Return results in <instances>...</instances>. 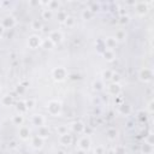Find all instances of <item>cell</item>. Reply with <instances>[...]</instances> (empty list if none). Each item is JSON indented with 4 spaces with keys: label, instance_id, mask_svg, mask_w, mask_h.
<instances>
[{
    "label": "cell",
    "instance_id": "6da1fadb",
    "mask_svg": "<svg viewBox=\"0 0 154 154\" xmlns=\"http://www.w3.org/2000/svg\"><path fill=\"white\" fill-rule=\"evenodd\" d=\"M47 111L51 116L58 117L61 113V102L58 100H51L47 103Z\"/></svg>",
    "mask_w": 154,
    "mask_h": 154
},
{
    "label": "cell",
    "instance_id": "7a4b0ae2",
    "mask_svg": "<svg viewBox=\"0 0 154 154\" xmlns=\"http://www.w3.org/2000/svg\"><path fill=\"white\" fill-rule=\"evenodd\" d=\"M138 78L140 81L144 82V83H148L152 81L153 78V70L152 69H148V67H143L138 71Z\"/></svg>",
    "mask_w": 154,
    "mask_h": 154
},
{
    "label": "cell",
    "instance_id": "3957f363",
    "mask_svg": "<svg viewBox=\"0 0 154 154\" xmlns=\"http://www.w3.org/2000/svg\"><path fill=\"white\" fill-rule=\"evenodd\" d=\"M52 76H53V78H54L55 81L61 82V81H64V79L67 77V72H66V70H65L64 67L59 66V67H55V69L53 70Z\"/></svg>",
    "mask_w": 154,
    "mask_h": 154
},
{
    "label": "cell",
    "instance_id": "277c9868",
    "mask_svg": "<svg viewBox=\"0 0 154 154\" xmlns=\"http://www.w3.org/2000/svg\"><path fill=\"white\" fill-rule=\"evenodd\" d=\"M77 146H78V149H79V150L88 152V150L90 149V147H91V141H90V138H89L88 136H83V137L79 138Z\"/></svg>",
    "mask_w": 154,
    "mask_h": 154
},
{
    "label": "cell",
    "instance_id": "5b68a950",
    "mask_svg": "<svg viewBox=\"0 0 154 154\" xmlns=\"http://www.w3.org/2000/svg\"><path fill=\"white\" fill-rule=\"evenodd\" d=\"M41 43H42V38L38 35H31L28 40V46L31 49H36V48L41 47Z\"/></svg>",
    "mask_w": 154,
    "mask_h": 154
},
{
    "label": "cell",
    "instance_id": "8992f818",
    "mask_svg": "<svg viewBox=\"0 0 154 154\" xmlns=\"http://www.w3.org/2000/svg\"><path fill=\"white\" fill-rule=\"evenodd\" d=\"M63 37H64L63 34L60 31H58V30H53V31H51L48 34V38L54 43V46L58 45V43H60L63 41Z\"/></svg>",
    "mask_w": 154,
    "mask_h": 154
},
{
    "label": "cell",
    "instance_id": "52a82bcc",
    "mask_svg": "<svg viewBox=\"0 0 154 154\" xmlns=\"http://www.w3.org/2000/svg\"><path fill=\"white\" fill-rule=\"evenodd\" d=\"M18 136H19V138L23 140V141L29 140L30 136H31V135H30V129H29V126H26V125H20L19 129H18Z\"/></svg>",
    "mask_w": 154,
    "mask_h": 154
},
{
    "label": "cell",
    "instance_id": "ba28073f",
    "mask_svg": "<svg viewBox=\"0 0 154 154\" xmlns=\"http://www.w3.org/2000/svg\"><path fill=\"white\" fill-rule=\"evenodd\" d=\"M45 123H46V118H45L42 114L36 113V114H32V116H31V124H32V125L40 128V126H43Z\"/></svg>",
    "mask_w": 154,
    "mask_h": 154
},
{
    "label": "cell",
    "instance_id": "9c48e42d",
    "mask_svg": "<svg viewBox=\"0 0 154 154\" xmlns=\"http://www.w3.org/2000/svg\"><path fill=\"white\" fill-rule=\"evenodd\" d=\"M135 8H136L137 14H140V16H144V14L148 12V10H149V7H148V2H143V1L136 2V4H135Z\"/></svg>",
    "mask_w": 154,
    "mask_h": 154
},
{
    "label": "cell",
    "instance_id": "30bf717a",
    "mask_svg": "<svg viewBox=\"0 0 154 154\" xmlns=\"http://www.w3.org/2000/svg\"><path fill=\"white\" fill-rule=\"evenodd\" d=\"M73 141V137L71 134L66 132V134H63V135H59V143L63 144V146H70Z\"/></svg>",
    "mask_w": 154,
    "mask_h": 154
},
{
    "label": "cell",
    "instance_id": "8fae6325",
    "mask_svg": "<svg viewBox=\"0 0 154 154\" xmlns=\"http://www.w3.org/2000/svg\"><path fill=\"white\" fill-rule=\"evenodd\" d=\"M107 90H108V94L113 95V96H118L120 94V90H122V87L119 83H111L108 87H107Z\"/></svg>",
    "mask_w": 154,
    "mask_h": 154
},
{
    "label": "cell",
    "instance_id": "7c38bea8",
    "mask_svg": "<svg viewBox=\"0 0 154 154\" xmlns=\"http://www.w3.org/2000/svg\"><path fill=\"white\" fill-rule=\"evenodd\" d=\"M1 25H2L4 29H11V28H13L16 25V19L13 17H11V16L10 17H5L2 19V22H1Z\"/></svg>",
    "mask_w": 154,
    "mask_h": 154
},
{
    "label": "cell",
    "instance_id": "4fadbf2b",
    "mask_svg": "<svg viewBox=\"0 0 154 154\" xmlns=\"http://www.w3.org/2000/svg\"><path fill=\"white\" fill-rule=\"evenodd\" d=\"M84 128H85V125H84V123L81 122V120H77V122L71 123V130H72L73 132L81 134V132L84 131Z\"/></svg>",
    "mask_w": 154,
    "mask_h": 154
},
{
    "label": "cell",
    "instance_id": "5bb4252c",
    "mask_svg": "<svg viewBox=\"0 0 154 154\" xmlns=\"http://www.w3.org/2000/svg\"><path fill=\"white\" fill-rule=\"evenodd\" d=\"M117 40L113 37V36H109V37H107L105 41H103V45H105V48L106 49H111V51H113L114 48H116V46H117Z\"/></svg>",
    "mask_w": 154,
    "mask_h": 154
},
{
    "label": "cell",
    "instance_id": "9a60e30c",
    "mask_svg": "<svg viewBox=\"0 0 154 154\" xmlns=\"http://www.w3.org/2000/svg\"><path fill=\"white\" fill-rule=\"evenodd\" d=\"M49 134H51V131H49L48 126L43 125V126L37 128V136H38V137H41L42 140L48 138V137H49Z\"/></svg>",
    "mask_w": 154,
    "mask_h": 154
},
{
    "label": "cell",
    "instance_id": "2e32d148",
    "mask_svg": "<svg viewBox=\"0 0 154 154\" xmlns=\"http://www.w3.org/2000/svg\"><path fill=\"white\" fill-rule=\"evenodd\" d=\"M43 142H45V140H42V138L38 137L37 135L34 136V137L31 138V146H32V148H35V149H40V148H42Z\"/></svg>",
    "mask_w": 154,
    "mask_h": 154
},
{
    "label": "cell",
    "instance_id": "e0dca14e",
    "mask_svg": "<svg viewBox=\"0 0 154 154\" xmlns=\"http://www.w3.org/2000/svg\"><path fill=\"white\" fill-rule=\"evenodd\" d=\"M102 57L107 60V61H113L116 59V54H114V51H111V49H105L102 52Z\"/></svg>",
    "mask_w": 154,
    "mask_h": 154
},
{
    "label": "cell",
    "instance_id": "ac0fdd59",
    "mask_svg": "<svg viewBox=\"0 0 154 154\" xmlns=\"http://www.w3.org/2000/svg\"><path fill=\"white\" fill-rule=\"evenodd\" d=\"M106 136H107L108 140L113 141V140H116L117 136H118V130H117L116 128H108L107 131H106Z\"/></svg>",
    "mask_w": 154,
    "mask_h": 154
},
{
    "label": "cell",
    "instance_id": "d6986e66",
    "mask_svg": "<svg viewBox=\"0 0 154 154\" xmlns=\"http://www.w3.org/2000/svg\"><path fill=\"white\" fill-rule=\"evenodd\" d=\"M12 123H13L14 125H18V126L23 125V123H24V117H23V114L18 113V114L13 116V117H12Z\"/></svg>",
    "mask_w": 154,
    "mask_h": 154
},
{
    "label": "cell",
    "instance_id": "ffe728a7",
    "mask_svg": "<svg viewBox=\"0 0 154 154\" xmlns=\"http://www.w3.org/2000/svg\"><path fill=\"white\" fill-rule=\"evenodd\" d=\"M118 109H119V112H120L122 114H125V116L131 112V107H130L128 103H122V105H119V106H118Z\"/></svg>",
    "mask_w": 154,
    "mask_h": 154
},
{
    "label": "cell",
    "instance_id": "44dd1931",
    "mask_svg": "<svg viewBox=\"0 0 154 154\" xmlns=\"http://www.w3.org/2000/svg\"><path fill=\"white\" fill-rule=\"evenodd\" d=\"M103 87H105V84H103V81L102 79H96V81L93 82V89L96 90V91L102 90Z\"/></svg>",
    "mask_w": 154,
    "mask_h": 154
},
{
    "label": "cell",
    "instance_id": "7402d4cb",
    "mask_svg": "<svg viewBox=\"0 0 154 154\" xmlns=\"http://www.w3.org/2000/svg\"><path fill=\"white\" fill-rule=\"evenodd\" d=\"M94 14H95V13H93L89 8H84V10L82 11V13H81L82 18H83V19H87V20H88V19H91V18L94 17Z\"/></svg>",
    "mask_w": 154,
    "mask_h": 154
},
{
    "label": "cell",
    "instance_id": "603a6c76",
    "mask_svg": "<svg viewBox=\"0 0 154 154\" xmlns=\"http://www.w3.org/2000/svg\"><path fill=\"white\" fill-rule=\"evenodd\" d=\"M41 47H42V48H45V49H51V48H53V47H54V43H53L48 37H47V38H43V40H42Z\"/></svg>",
    "mask_w": 154,
    "mask_h": 154
},
{
    "label": "cell",
    "instance_id": "cb8c5ba5",
    "mask_svg": "<svg viewBox=\"0 0 154 154\" xmlns=\"http://www.w3.org/2000/svg\"><path fill=\"white\" fill-rule=\"evenodd\" d=\"M125 37H126V34H125V31L122 30V29L118 30V31L116 32V36H114V38L117 40V42H122V41H124Z\"/></svg>",
    "mask_w": 154,
    "mask_h": 154
},
{
    "label": "cell",
    "instance_id": "d4e9b609",
    "mask_svg": "<svg viewBox=\"0 0 154 154\" xmlns=\"http://www.w3.org/2000/svg\"><path fill=\"white\" fill-rule=\"evenodd\" d=\"M53 17V11L52 10H49V8H45V10H42V18L43 19H51Z\"/></svg>",
    "mask_w": 154,
    "mask_h": 154
},
{
    "label": "cell",
    "instance_id": "484cf974",
    "mask_svg": "<svg viewBox=\"0 0 154 154\" xmlns=\"http://www.w3.org/2000/svg\"><path fill=\"white\" fill-rule=\"evenodd\" d=\"M12 101H13V99H12L11 95H5V96H2V99H1V103H2L4 106H10V105L12 103Z\"/></svg>",
    "mask_w": 154,
    "mask_h": 154
},
{
    "label": "cell",
    "instance_id": "4316f807",
    "mask_svg": "<svg viewBox=\"0 0 154 154\" xmlns=\"http://www.w3.org/2000/svg\"><path fill=\"white\" fill-rule=\"evenodd\" d=\"M142 150H143L144 154H152L153 153V146L152 144H148L147 142H144L143 146H142Z\"/></svg>",
    "mask_w": 154,
    "mask_h": 154
},
{
    "label": "cell",
    "instance_id": "83f0119b",
    "mask_svg": "<svg viewBox=\"0 0 154 154\" xmlns=\"http://www.w3.org/2000/svg\"><path fill=\"white\" fill-rule=\"evenodd\" d=\"M112 75H113V71H111V70L103 71V72H102V81H111Z\"/></svg>",
    "mask_w": 154,
    "mask_h": 154
},
{
    "label": "cell",
    "instance_id": "f1b7e54d",
    "mask_svg": "<svg viewBox=\"0 0 154 154\" xmlns=\"http://www.w3.org/2000/svg\"><path fill=\"white\" fill-rule=\"evenodd\" d=\"M17 109L19 111V113H20V114H23L24 112H26L28 109H26V106H25V102H24V101H19V102L17 103Z\"/></svg>",
    "mask_w": 154,
    "mask_h": 154
},
{
    "label": "cell",
    "instance_id": "f546056e",
    "mask_svg": "<svg viewBox=\"0 0 154 154\" xmlns=\"http://www.w3.org/2000/svg\"><path fill=\"white\" fill-rule=\"evenodd\" d=\"M24 102H25V106H26V109H28V111H30V109H32V108L35 107V100H34V99L25 100Z\"/></svg>",
    "mask_w": 154,
    "mask_h": 154
},
{
    "label": "cell",
    "instance_id": "4dcf8cb0",
    "mask_svg": "<svg viewBox=\"0 0 154 154\" xmlns=\"http://www.w3.org/2000/svg\"><path fill=\"white\" fill-rule=\"evenodd\" d=\"M67 16H69V14H66L64 11H59V12H58V20L61 22V23H64Z\"/></svg>",
    "mask_w": 154,
    "mask_h": 154
},
{
    "label": "cell",
    "instance_id": "1f68e13d",
    "mask_svg": "<svg viewBox=\"0 0 154 154\" xmlns=\"http://www.w3.org/2000/svg\"><path fill=\"white\" fill-rule=\"evenodd\" d=\"M64 23H65L67 26H70V28H71V26H73V24H75V18H73V17H71V16H67Z\"/></svg>",
    "mask_w": 154,
    "mask_h": 154
},
{
    "label": "cell",
    "instance_id": "d6a6232c",
    "mask_svg": "<svg viewBox=\"0 0 154 154\" xmlns=\"http://www.w3.org/2000/svg\"><path fill=\"white\" fill-rule=\"evenodd\" d=\"M57 131H58V135H63V134H66L67 132V128L65 125H59L57 128Z\"/></svg>",
    "mask_w": 154,
    "mask_h": 154
},
{
    "label": "cell",
    "instance_id": "836d02e7",
    "mask_svg": "<svg viewBox=\"0 0 154 154\" xmlns=\"http://www.w3.org/2000/svg\"><path fill=\"white\" fill-rule=\"evenodd\" d=\"M113 150H114V154H124L125 153V148L123 146H118Z\"/></svg>",
    "mask_w": 154,
    "mask_h": 154
},
{
    "label": "cell",
    "instance_id": "e575fe53",
    "mask_svg": "<svg viewBox=\"0 0 154 154\" xmlns=\"http://www.w3.org/2000/svg\"><path fill=\"white\" fill-rule=\"evenodd\" d=\"M111 81H112V83H119V81H120V76H119V73H116V72H113Z\"/></svg>",
    "mask_w": 154,
    "mask_h": 154
},
{
    "label": "cell",
    "instance_id": "d590c367",
    "mask_svg": "<svg viewBox=\"0 0 154 154\" xmlns=\"http://www.w3.org/2000/svg\"><path fill=\"white\" fill-rule=\"evenodd\" d=\"M153 105H154V101H153V100H150V101H149V103H148V107H147V109H148V113H149V114H153V112H154Z\"/></svg>",
    "mask_w": 154,
    "mask_h": 154
},
{
    "label": "cell",
    "instance_id": "8d00e7d4",
    "mask_svg": "<svg viewBox=\"0 0 154 154\" xmlns=\"http://www.w3.org/2000/svg\"><path fill=\"white\" fill-rule=\"evenodd\" d=\"M94 153H95V154H105V153H103V147H102V146H97V147L94 149Z\"/></svg>",
    "mask_w": 154,
    "mask_h": 154
},
{
    "label": "cell",
    "instance_id": "74e56055",
    "mask_svg": "<svg viewBox=\"0 0 154 154\" xmlns=\"http://www.w3.org/2000/svg\"><path fill=\"white\" fill-rule=\"evenodd\" d=\"M129 22V16H120V20H119V23H122V24H124V23H128Z\"/></svg>",
    "mask_w": 154,
    "mask_h": 154
},
{
    "label": "cell",
    "instance_id": "f35d334b",
    "mask_svg": "<svg viewBox=\"0 0 154 154\" xmlns=\"http://www.w3.org/2000/svg\"><path fill=\"white\" fill-rule=\"evenodd\" d=\"M40 28H42V25L37 20H34L32 22V29H40Z\"/></svg>",
    "mask_w": 154,
    "mask_h": 154
},
{
    "label": "cell",
    "instance_id": "ab89813d",
    "mask_svg": "<svg viewBox=\"0 0 154 154\" xmlns=\"http://www.w3.org/2000/svg\"><path fill=\"white\" fill-rule=\"evenodd\" d=\"M24 89H25V87H24V85H22V84H19V85H18V87L16 88V91H17V93H20V94H22V93L24 91Z\"/></svg>",
    "mask_w": 154,
    "mask_h": 154
},
{
    "label": "cell",
    "instance_id": "60d3db41",
    "mask_svg": "<svg viewBox=\"0 0 154 154\" xmlns=\"http://www.w3.org/2000/svg\"><path fill=\"white\" fill-rule=\"evenodd\" d=\"M4 31H5V29H4V28H2V25L0 24V36L4 34Z\"/></svg>",
    "mask_w": 154,
    "mask_h": 154
},
{
    "label": "cell",
    "instance_id": "b9f144b4",
    "mask_svg": "<svg viewBox=\"0 0 154 154\" xmlns=\"http://www.w3.org/2000/svg\"><path fill=\"white\" fill-rule=\"evenodd\" d=\"M42 30H43V31H45V32H47V30H48V28H47V26H45V25H43V26H42Z\"/></svg>",
    "mask_w": 154,
    "mask_h": 154
},
{
    "label": "cell",
    "instance_id": "7bdbcfd3",
    "mask_svg": "<svg viewBox=\"0 0 154 154\" xmlns=\"http://www.w3.org/2000/svg\"><path fill=\"white\" fill-rule=\"evenodd\" d=\"M57 154H65V150H58Z\"/></svg>",
    "mask_w": 154,
    "mask_h": 154
},
{
    "label": "cell",
    "instance_id": "ee69618b",
    "mask_svg": "<svg viewBox=\"0 0 154 154\" xmlns=\"http://www.w3.org/2000/svg\"><path fill=\"white\" fill-rule=\"evenodd\" d=\"M10 146H11V147H14V146H16V144H14V141H12V142H11V144H10Z\"/></svg>",
    "mask_w": 154,
    "mask_h": 154
},
{
    "label": "cell",
    "instance_id": "f6af8a7d",
    "mask_svg": "<svg viewBox=\"0 0 154 154\" xmlns=\"http://www.w3.org/2000/svg\"><path fill=\"white\" fill-rule=\"evenodd\" d=\"M85 154H95V153H94V152H89V150H88Z\"/></svg>",
    "mask_w": 154,
    "mask_h": 154
},
{
    "label": "cell",
    "instance_id": "bcb514c9",
    "mask_svg": "<svg viewBox=\"0 0 154 154\" xmlns=\"http://www.w3.org/2000/svg\"><path fill=\"white\" fill-rule=\"evenodd\" d=\"M108 154H114V150H109V152H108Z\"/></svg>",
    "mask_w": 154,
    "mask_h": 154
},
{
    "label": "cell",
    "instance_id": "7dc6e473",
    "mask_svg": "<svg viewBox=\"0 0 154 154\" xmlns=\"http://www.w3.org/2000/svg\"><path fill=\"white\" fill-rule=\"evenodd\" d=\"M0 93H1V87H0Z\"/></svg>",
    "mask_w": 154,
    "mask_h": 154
}]
</instances>
